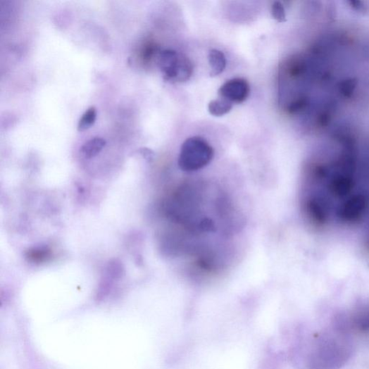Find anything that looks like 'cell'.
Wrapping results in <instances>:
<instances>
[{
    "mask_svg": "<svg viewBox=\"0 0 369 369\" xmlns=\"http://www.w3.org/2000/svg\"><path fill=\"white\" fill-rule=\"evenodd\" d=\"M208 58L211 68V77H217L225 71L227 60L223 52L218 49H211L208 53Z\"/></svg>",
    "mask_w": 369,
    "mask_h": 369,
    "instance_id": "6",
    "label": "cell"
},
{
    "mask_svg": "<svg viewBox=\"0 0 369 369\" xmlns=\"http://www.w3.org/2000/svg\"><path fill=\"white\" fill-rule=\"evenodd\" d=\"M272 17L279 23H285L286 11L284 6L280 2H274L271 6Z\"/></svg>",
    "mask_w": 369,
    "mask_h": 369,
    "instance_id": "12",
    "label": "cell"
},
{
    "mask_svg": "<svg viewBox=\"0 0 369 369\" xmlns=\"http://www.w3.org/2000/svg\"><path fill=\"white\" fill-rule=\"evenodd\" d=\"M96 118V108L95 107H90L89 108H88L82 115L78 122V132H82L90 129L92 126L95 125Z\"/></svg>",
    "mask_w": 369,
    "mask_h": 369,
    "instance_id": "10",
    "label": "cell"
},
{
    "mask_svg": "<svg viewBox=\"0 0 369 369\" xmlns=\"http://www.w3.org/2000/svg\"><path fill=\"white\" fill-rule=\"evenodd\" d=\"M140 155L148 162H151L154 158V152L148 148H142L139 149Z\"/></svg>",
    "mask_w": 369,
    "mask_h": 369,
    "instance_id": "13",
    "label": "cell"
},
{
    "mask_svg": "<svg viewBox=\"0 0 369 369\" xmlns=\"http://www.w3.org/2000/svg\"><path fill=\"white\" fill-rule=\"evenodd\" d=\"M329 187L334 196L345 197L352 192L354 181L349 173L342 172L333 176Z\"/></svg>",
    "mask_w": 369,
    "mask_h": 369,
    "instance_id": "5",
    "label": "cell"
},
{
    "mask_svg": "<svg viewBox=\"0 0 369 369\" xmlns=\"http://www.w3.org/2000/svg\"><path fill=\"white\" fill-rule=\"evenodd\" d=\"M106 141L100 137H96L87 142L80 149L82 155L87 159L95 158L105 148Z\"/></svg>",
    "mask_w": 369,
    "mask_h": 369,
    "instance_id": "8",
    "label": "cell"
},
{
    "mask_svg": "<svg viewBox=\"0 0 369 369\" xmlns=\"http://www.w3.org/2000/svg\"><path fill=\"white\" fill-rule=\"evenodd\" d=\"M356 86V80L350 78L341 82L338 85V90L344 98L350 99L354 95Z\"/></svg>",
    "mask_w": 369,
    "mask_h": 369,
    "instance_id": "11",
    "label": "cell"
},
{
    "mask_svg": "<svg viewBox=\"0 0 369 369\" xmlns=\"http://www.w3.org/2000/svg\"><path fill=\"white\" fill-rule=\"evenodd\" d=\"M232 107L233 104L220 98L217 100L211 101L208 106V110L211 115L220 117L228 113Z\"/></svg>",
    "mask_w": 369,
    "mask_h": 369,
    "instance_id": "9",
    "label": "cell"
},
{
    "mask_svg": "<svg viewBox=\"0 0 369 369\" xmlns=\"http://www.w3.org/2000/svg\"><path fill=\"white\" fill-rule=\"evenodd\" d=\"M368 208V200L363 195L353 196L338 210V218L346 223H355L364 216Z\"/></svg>",
    "mask_w": 369,
    "mask_h": 369,
    "instance_id": "4",
    "label": "cell"
},
{
    "mask_svg": "<svg viewBox=\"0 0 369 369\" xmlns=\"http://www.w3.org/2000/svg\"><path fill=\"white\" fill-rule=\"evenodd\" d=\"M213 157V149L203 138L194 137L182 144L178 158L180 168L186 172L202 169Z\"/></svg>",
    "mask_w": 369,
    "mask_h": 369,
    "instance_id": "1",
    "label": "cell"
},
{
    "mask_svg": "<svg viewBox=\"0 0 369 369\" xmlns=\"http://www.w3.org/2000/svg\"><path fill=\"white\" fill-rule=\"evenodd\" d=\"M250 85L247 80L242 78H234L227 81L218 90L221 99L232 104H242L249 96Z\"/></svg>",
    "mask_w": 369,
    "mask_h": 369,
    "instance_id": "3",
    "label": "cell"
},
{
    "mask_svg": "<svg viewBox=\"0 0 369 369\" xmlns=\"http://www.w3.org/2000/svg\"><path fill=\"white\" fill-rule=\"evenodd\" d=\"M307 216L318 225L323 224L325 220V211L320 201L315 199L306 201L305 206Z\"/></svg>",
    "mask_w": 369,
    "mask_h": 369,
    "instance_id": "7",
    "label": "cell"
},
{
    "mask_svg": "<svg viewBox=\"0 0 369 369\" xmlns=\"http://www.w3.org/2000/svg\"><path fill=\"white\" fill-rule=\"evenodd\" d=\"M158 65L164 80L173 82L188 81L194 73L192 61L174 50L167 49L158 55Z\"/></svg>",
    "mask_w": 369,
    "mask_h": 369,
    "instance_id": "2",
    "label": "cell"
}]
</instances>
